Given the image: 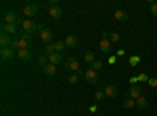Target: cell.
Segmentation results:
<instances>
[{"label":"cell","mask_w":157,"mask_h":116,"mask_svg":"<svg viewBox=\"0 0 157 116\" xmlns=\"http://www.w3.org/2000/svg\"><path fill=\"white\" fill-rule=\"evenodd\" d=\"M109 63L110 64H115L116 63V57H109Z\"/></svg>","instance_id":"35"},{"label":"cell","mask_w":157,"mask_h":116,"mask_svg":"<svg viewBox=\"0 0 157 116\" xmlns=\"http://www.w3.org/2000/svg\"><path fill=\"white\" fill-rule=\"evenodd\" d=\"M149 13H151L152 16L157 17V3L152 2V0H149Z\"/></svg>","instance_id":"29"},{"label":"cell","mask_w":157,"mask_h":116,"mask_svg":"<svg viewBox=\"0 0 157 116\" xmlns=\"http://www.w3.org/2000/svg\"><path fill=\"white\" fill-rule=\"evenodd\" d=\"M148 85L149 86H157V79H149L148 80Z\"/></svg>","instance_id":"34"},{"label":"cell","mask_w":157,"mask_h":116,"mask_svg":"<svg viewBox=\"0 0 157 116\" xmlns=\"http://www.w3.org/2000/svg\"><path fill=\"white\" fill-rule=\"evenodd\" d=\"M2 33H6L10 36H17L19 25L17 24H2Z\"/></svg>","instance_id":"2"},{"label":"cell","mask_w":157,"mask_h":116,"mask_svg":"<svg viewBox=\"0 0 157 116\" xmlns=\"http://www.w3.org/2000/svg\"><path fill=\"white\" fill-rule=\"evenodd\" d=\"M54 46H55V52H60V54H61V50L66 49L64 41H54Z\"/></svg>","instance_id":"24"},{"label":"cell","mask_w":157,"mask_h":116,"mask_svg":"<svg viewBox=\"0 0 157 116\" xmlns=\"http://www.w3.org/2000/svg\"><path fill=\"white\" fill-rule=\"evenodd\" d=\"M101 68H102V61H101V60H94L93 63L90 64V69H93V71H96V72H98Z\"/></svg>","instance_id":"25"},{"label":"cell","mask_w":157,"mask_h":116,"mask_svg":"<svg viewBox=\"0 0 157 116\" xmlns=\"http://www.w3.org/2000/svg\"><path fill=\"white\" fill-rule=\"evenodd\" d=\"M126 54V50H123V49H120V50H118V57H123Z\"/></svg>","instance_id":"36"},{"label":"cell","mask_w":157,"mask_h":116,"mask_svg":"<svg viewBox=\"0 0 157 116\" xmlns=\"http://www.w3.org/2000/svg\"><path fill=\"white\" fill-rule=\"evenodd\" d=\"M85 80L88 82V83H91V85H94V83H98L99 82V75H98V72L96 71H93V69H88V71H85Z\"/></svg>","instance_id":"5"},{"label":"cell","mask_w":157,"mask_h":116,"mask_svg":"<svg viewBox=\"0 0 157 116\" xmlns=\"http://www.w3.org/2000/svg\"><path fill=\"white\" fill-rule=\"evenodd\" d=\"M39 38H41V41H43L44 44H50L52 39H54V33H52L49 28H44L41 33H39Z\"/></svg>","instance_id":"9"},{"label":"cell","mask_w":157,"mask_h":116,"mask_svg":"<svg viewBox=\"0 0 157 116\" xmlns=\"http://www.w3.org/2000/svg\"><path fill=\"white\" fill-rule=\"evenodd\" d=\"M22 32L24 33H29V35H32L33 33V28H35V22L32 21V19H24V22H22Z\"/></svg>","instance_id":"10"},{"label":"cell","mask_w":157,"mask_h":116,"mask_svg":"<svg viewBox=\"0 0 157 116\" xmlns=\"http://www.w3.org/2000/svg\"><path fill=\"white\" fill-rule=\"evenodd\" d=\"M99 50L102 54H110L112 52V43L109 38H102L101 43H99Z\"/></svg>","instance_id":"7"},{"label":"cell","mask_w":157,"mask_h":116,"mask_svg":"<svg viewBox=\"0 0 157 116\" xmlns=\"http://www.w3.org/2000/svg\"><path fill=\"white\" fill-rule=\"evenodd\" d=\"M46 8H47L49 16L54 19V21H58V19L61 17V8H60L58 5H55V6H46Z\"/></svg>","instance_id":"8"},{"label":"cell","mask_w":157,"mask_h":116,"mask_svg":"<svg viewBox=\"0 0 157 116\" xmlns=\"http://www.w3.org/2000/svg\"><path fill=\"white\" fill-rule=\"evenodd\" d=\"M105 97L107 96H105V93H104V91H96V94H94V99L96 100H104Z\"/></svg>","instance_id":"32"},{"label":"cell","mask_w":157,"mask_h":116,"mask_svg":"<svg viewBox=\"0 0 157 116\" xmlns=\"http://www.w3.org/2000/svg\"><path fill=\"white\" fill-rule=\"evenodd\" d=\"M10 47H11L13 50H19V41H17V38H13V41H11Z\"/></svg>","instance_id":"31"},{"label":"cell","mask_w":157,"mask_h":116,"mask_svg":"<svg viewBox=\"0 0 157 116\" xmlns=\"http://www.w3.org/2000/svg\"><path fill=\"white\" fill-rule=\"evenodd\" d=\"M17 57L24 61V63H29V61H32V58H33V55H32V52L30 50H24V49H21V50H17Z\"/></svg>","instance_id":"14"},{"label":"cell","mask_w":157,"mask_h":116,"mask_svg":"<svg viewBox=\"0 0 157 116\" xmlns=\"http://www.w3.org/2000/svg\"><path fill=\"white\" fill-rule=\"evenodd\" d=\"M19 19L14 11H6L3 14V24H19Z\"/></svg>","instance_id":"4"},{"label":"cell","mask_w":157,"mask_h":116,"mask_svg":"<svg viewBox=\"0 0 157 116\" xmlns=\"http://www.w3.org/2000/svg\"><path fill=\"white\" fill-rule=\"evenodd\" d=\"M109 38H110V43H120V39H121V36L118 35L116 32H112V33H109Z\"/></svg>","instance_id":"28"},{"label":"cell","mask_w":157,"mask_h":116,"mask_svg":"<svg viewBox=\"0 0 157 116\" xmlns=\"http://www.w3.org/2000/svg\"><path fill=\"white\" fill-rule=\"evenodd\" d=\"M11 41H13V38L10 35H6V33L0 35V46H2V47H10Z\"/></svg>","instance_id":"19"},{"label":"cell","mask_w":157,"mask_h":116,"mask_svg":"<svg viewBox=\"0 0 157 116\" xmlns=\"http://www.w3.org/2000/svg\"><path fill=\"white\" fill-rule=\"evenodd\" d=\"M148 105H149V102H148V99L146 97H138V99H135V107L137 108H140V110H145V108H148Z\"/></svg>","instance_id":"17"},{"label":"cell","mask_w":157,"mask_h":116,"mask_svg":"<svg viewBox=\"0 0 157 116\" xmlns=\"http://www.w3.org/2000/svg\"><path fill=\"white\" fill-rule=\"evenodd\" d=\"M68 82H69L71 85H75V83L78 82V74H77V72H71V74L68 75Z\"/></svg>","instance_id":"26"},{"label":"cell","mask_w":157,"mask_h":116,"mask_svg":"<svg viewBox=\"0 0 157 116\" xmlns=\"http://www.w3.org/2000/svg\"><path fill=\"white\" fill-rule=\"evenodd\" d=\"M61 61H63V55H61L60 52H55V54L49 55V63H50V64H58V63H61Z\"/></svg>","instance_id":"20"},{"label":"cell","mask_w":157,"mask_h":116,"mask_svg":"<svg viewBox=\"0 0 157 116\" xmlns=\"http://www.w3.org/2000/svg\"><path fill=\"white\" fill-rule=\"evenodd\" d=\"M134 107H135V99H132L130 96L126 94V97H124V100H123V108L130 110V108H134Z\"/></svg>","instance_id":"18"},{"label":"cell","mask_w":157,"mask_h":116,"mask_svg":"<svg viewBox=\"0 0 157 116\" xmlns=\"http://www.w3.org/2000/svg\"><path fill=\"white\" fill-rule=\"evenodd\" d=\"M138 63H140V57H137V55L129 58V64H130V66H137Z\"/></svg>","instance_id":"30"},{"label":"cell","mask_w":157,"mask_h":116,"mask_svg":"<svg viewBox=\"0 0 157 116\" xmlns=\"http://www.w3.org/2000/svg\"><path fill=\"white\" fill-rule=\"evenodd\" d=\"M0 57H2L3 61H11L13 58H14V50H13L11 47H2V50H0Z\"/></svg>","instance_id":"6"},{"label":"cell","mask_w":157,"mask_h":116,"mask_svg":"<svg viewBox=\"0 0 157 116\" xmlns=\"http://www.w3.org/2000/svg\"><path fill=\"white\" fill-rule=\"evenodd\" d=\"M113 16H115V19H116L118 22H127V19H129L127 13H126L124 9H115Z\"/></svg>","instance_id":"15"},{"label":"cell","mask_w":157,"mask_h":116,"mask_svg":"<svg viewBox=\"0 0 157 116\" xmlns=\"http://www.w3.org/2000/svg\"><path fill=\"white\" fill-rule=\"evenodd\" d=\"M104 93H105L107 97L115 99V97H118V88H116V85H107L104 88Z\"/></svg>","instance_id":"13"},{"label":"cell","mask_w":157,"mask_h":116,"mask_svg":"<svg viewBox=\"0 0 157 116\" xmlns=\"http://www.w3.org/2000/svg\"><path fill=\"white\" fill-rule=\"evenodd\" d=\"M43 71H44V74L46 75H49V77H52V75H55L57 74V68H55V64H47V66H44L43 68Z\"/></svg>","instance_id":"21"},{"label":"cell","mask_w":157,"mask_h":116,"mask_svg":"<svg viewBox=\"0 0 157 116\" xmlns=\"http://www.w3.org/2000/svg\"><path fill=\"white\" fill-rule=\"evenodd\" d=\"M17 41H19V50H21V49L30 50L32 46H33L32 35H29V33H19V35H17Z\"/></svg>","instance_id":"1"},{"label":"cell","mask_w":157,"mask_h":116,"mask_svg":"<svg viewBox=\"0 0 157 116\" xmlns=\"http://www.w3.org/2000/svg\"><path fill=\"white\" fill-rule=\"evenodd\" d=\"M148 80H149V79H148V74L143 72V74L138 75V82H146V83H148Z\"/></svg>","instance_id":"33"},{"label":"cell","mask_w":157,"mask_h":116,"mask_svg":"<svg viewBox=\"0 0 157 116\" xmlns=\"http://www.w3.org/2000/svg\"><path fill=\"white\" fill-rule=\"evenodd\" d=\"M98 116H101V114H98Z\"/></svg>","instance_id":"39"},{"label":"cell","mask_w":157,"mask_h":116,"mask_svg":"<svg viewBox=\"0 0 157 116\" xmlns=\"http://www.w3.org/2000/svg\"><path fill=\"white\" fill-rule=\"evenodd\" d=\"M127 96H130L132 99H138L141 96V86L140 85H130L129 91H127Z\"/></svg>","instance_id":"11"},{"label":"cell","mask_w":157,"mask_h":116,"mask_svg":"<svg viewBox=\"0 0 157 116\" xmlns=\"http://www.w3.org/2000/svg\"><path fill=\"white\" fill-rule=\"evenodd\" d=\"M38 64H39L41 68L47 66V64H49V57H47V55H41V57L38 58Z\"/></svg>","instance_id":"27"},{"label":"cell","mask_w":157,"mask_h":116,"mask_svg":"<svg viewBox=\"0 0 157 116\" xmlns=\"http://www.w3.org/2000/svg\"><path fill=\"white\" fill-rule=\"evenodd\" d=\"M36 13H38V5H35V3H30L27 6H24V9H22V14H25L27 17L35 16Z\"/></svg>","instance_id":"12"},{"label":"cell","mask_w":157,"mask_h":116,"mask_svg":"<svg viewBox=\"0 0 157 116\" xmlns=\"http://www.w3.org/2000/svg\"><path fill=\"white\" fill-rule=\"evenodd\" d=\"M55 5H58L57 0H50V2H49V6H55Z\"/></svg>","instance_id":"37"},{"label":"cell","mask_w":157,"mask_h":116,"mask_svg":"<svg viewBox=\"0 0 157 116\" xmlns=\"http://www.w3.org/2000/svg\"><path fill=\"white\" fill-rule=\"evenodd\" d=\"M83 58H85V63H88V64H91L96 58H94V54L91 52V50H86V52L83 54Z\"/></svg>","instance_id":"23"},{"label":"cell","mask_w":157,"mask_h":116,"mask_svg":"<svg viewBox=\"0 0 157 116\" xmlns=\"http://www.w3.org/2000/svg\"><path fill=\"white\" fill-rule=\"evenodd\" d=\"M64 68H66V71H69V72H78L80 71V63H78V60L77 58H68L66 60V63H64Z\"/></svg>","instance_id":"3"},{"label":"cell","mask_w":157,"mask_h":116,"mask_svg":"<svg viewBox=\"0 0 157 116\" xmlns=\"http://www.w3.org/2000/svg\"><path fill=\"white\" fill-rule=\"evenodd\" d=\"M64 44H66V49H74L77 46V38L74 35H68L64 38Z\"/></svg>","instance_id":"16"},{"label":"cell","mask_w":157,"mask_h":116,"mask_svg":"<svg viewBox=\"0 0 157 116\" xmlns=\"http://www.w3.org/2000/svg\"><path fill=\"white\" fill-rule=\"evenodd\" d=\"M155 57H157V52H155Z\"/></svg>","instance_id":"38"},{"label":"cell","mask_w":157,"mask_h":116,"mask_svg":"<svg viewBox=\"0 0 157 116\" xmlns=\"http://www.w3.org/2000/svg\"><path fill=\"white\" fill-rule=\"evenodd\" d=\"M43 52L49 57V55H52V54H55V46H54V43H50V44H46L44 46V49H43Z\"/></svg>","instance_id":"22"}]
</instances>
